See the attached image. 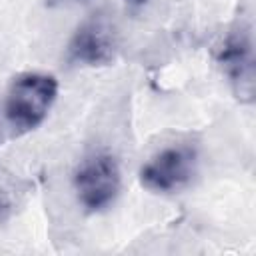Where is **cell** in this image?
<instances>
[{"label":"cell","instance_id":"277c9868","mask_svg":"<svg viewBox=\"0 0 256 256\" xmlns=\"http://www.w3.org/2000/svg\"><path fill=\"white\" fill-rule=\"evenodd\" d=\"M216 62L228 76L236 96L244 102H252L254 96V54H252V38L250 30L244 26H236L222 40Z\"/></svg>","mask_w":256,"mask_h":256},{"label":"cell","instance_id":"6da1fadb","mask_svg":"<svg viewBox=\"0 0 256 256\" xmlns=\"http://www.w3.org/2000/svg\"><path fill=\"white\" fill-rule=\"evenodd\" d=\"M58 98V80L44 72H24L8 88L4 114L16 136L36 130Z\"/></svg>","mask_w":256,"mask_h":256},{"label":"cell","instance_id":"7a4b0ae2","mask_svg":"<svg viewBox=\"0 0 256 256\" xmlns=\"http://www.w3.org/2000/svg\"><path fill=\"white\" fill-rule=\"evenodd\" d=\"M120 166L112 154L98 152L80 162L74 172V190L86 212H102L118 198Z\"/></svg>","mask_w":256,"mask_h":256},{"label":"cell","instance_id":"8992f818","mask_svg":"<svg viewBox=\"0 0 256 256\" xmlns=\"http://www.w3.org/2000/svg\"><path fill=\"white\" fill-rule=\"evenodd\" d=\"M10 208H12L10 200H8L6 196H2V194H0V222L8 218V214H10Z\"/></svg>","mask_w":256,"mask_h":256},{"label":"cell","instance_id":"5b68a950","mask_svg":"<svg viewBox=\"0 0 256 256\" xmlns=\"http://www.w3.org/2000/svg\"><path fill=\"white\" fill-rule=\"evenodd\" d=\"M116 56V36L104 18H90L78 26L70 44L68 60L82 66H106Z\"/></svg>","mask_w":256,"mask_h":256},{"label":"cell","instance_id":"3957f363","mask_svg":"<svg viewBox=\"0 0 256 256\" xmlns=\"http://www.w3.org/2000/svg\"><path fill=\"white\" fill-rule=\"evenodd\" d=\"M196 150L192 146H168L156 152L140 170V182L146 190L170 194L186 188L196 174Z\"/></svg>","mask_w":256,"mask_h":256},{"label":"cell","instance_id":"52a82bcc","mask_svg":"<svg viewBox=\"0 0 256 256\" xmlns=\"http://www.w3.org/2000/svg\"><path fill=\"white\" fill-rule=\"evenodd\" d=\"M126 2H130V4H134V6H142L146 0H126Z\"/></svg>","mask_w":256,"mask_h":256}]
</instances>
